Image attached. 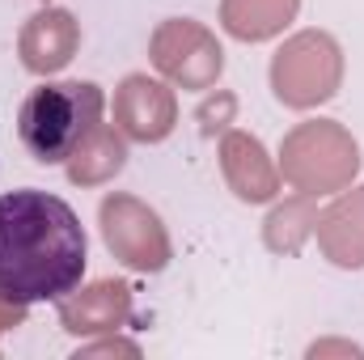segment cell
Instances as JSON below:
<instances>
[{
	"label": "cell",
	"mask_w": 364,
	"mask_h": 360,
	"mask_svg": "<svg viewBox=\"0 0 364 360\" xmlns=\"http://www.w3.org/2000/svg\"><path fill=\"white\" fill-rule=\"evenodd\" d=\"M97 115H102V90L90 81L38 85L26 93V102L17 110V136L34 162L60 166L81 149Z\"/></svg>",
	"instance_id": "obj_2"
},
{
	"label": "cell",
	"mask_w": 364,
	"mask_h": 360,
	"mask_svg": "<svg viewBox=\"0 0 364 360\" xmlns=\"http://www.w3.org/2000/svg\"><path fill=\"white\" fill-rule=\"evenodd\" d=\"M90 259L81 216L51 191L0 195V305L64 301Z\"/></svg>",
	"instance_id": "obj_1"
}]
</instances>
